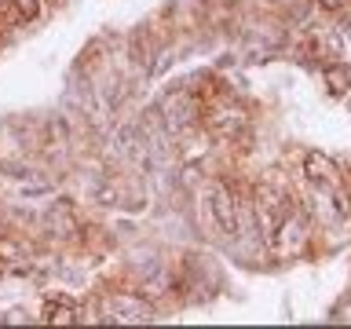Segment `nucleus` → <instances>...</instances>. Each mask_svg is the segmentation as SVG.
Returning <instances> with one entry per match:
<instances>
[{"label":"nucleus","mask_w":351,"mask_h":329,"mask_svg":"<svg viewBox=\"0 0 351 329\" xmlns=\"http://www.w3.org/2000/svg\"><path fill=\"white\" fill-rule=\"evenodd\" d=\"M44 15V0H8L4 4V19L8 26H29Z\"/></svg>","instance_id":"8"},{"label":"nucleus","mask_w":351,"mask_h":329,"mask_svg":"<svg viewBox=\"0 0 351 329\" xmlns=\"http://www.w3.org/2000/svg\"><path fill=\"white\" fill-rule=\"evenodd\" d=\"M245 110H241L234 99H213V103L202 106V125L208 136L216 139H234L241 128H245Z\"/></svg>","instance_id":"2"},{"label":"nucleus","mask_w":351,"mask_h":329,"mask_svg":"<svg viewBox=\"0 0 351 329\" xmlns=\"http://www.w3.org/2000/svg\"><path fill=\"white\" fill-rule=\"evenodd\" d=\"M40 322L70 326V322H81V311H77V304L70 300V296H48V300L40 304Z\"/></svg>","instance_id":"7"},{"label":"nucleus","mask_w":351,"mask_h":329,"mask_svg":"<svg viewBox=\"0 0 351 329\" xmlns=\"http://www.w3.org/2000/svg\"><path fill=\"white\" fill-rule=\"evenodd\" d=\"M351 4V0H318V8H322V11H344Z\"/></svg>","instance_id":"11"},{"label":"nucleus","mask_w":351,"mask_h":329,"mask_svg":"<svg viewBox=\"0 0 351 329\" xmlns=\"http://www.w3.org/2000/svg\"><path fill=\"white\" fill-rule=\"evenodd\" d=\"M304 234H307V219H304V216H296L293 208H289V212L282 216L278 230H274V234H271L267 241L274 245V252H278V256H293V252L300 249Z\"/></svg>","instance_id":"6"},{"label":"nucleus","mask_w":351,"mask_h":329,"mask_svg":"<svg viewBox=\"0 0 351 329\" xmlns=\"http://www.w3.org/2000/svg\"><path fill=\"white\" fill-rule=\"evenodd\" d=\"M326 92L329 95H348V88H351V66L344 62H326Z\"/></svg>","instance_id":"10"},{"label":"nucleus","mask_w":351,"mask_h":329,"mask_svg":"<svg viewBox=\"0 0 351 329\" xmlns=\"http://www.w3.org/2000/svg\"><path fill=\"white\" fill-rule=\"evenodd\" d=\"M304 180L315 183V186H322V191H326V186H333V191L344 186V175H340L337 161L326 158V154H318V150H307L304 154Z\"/></svg>","instance_id":"5"},{"label":"nucleus","mask_w":351,"mask_h":329,"mask_svg":"<svg viewBox=\"0 0 351 329\" xmlns=\"http://www.w3.org/2000/svg\"><path fill=\"white\" fill-rule=\"evenodd\" d=\"M252 208H256V223H260V234L271 238L278 230L282 216L289 212V202L274 191V186H256V197H252Z\"/></svg>","instance_id":"4"},{"label":"nucleus","mask_w":351,"mask_h":329,"mask_svg":"<svg viewBox=\"0 0 351 329\" xmlns=\"http://www.w3.org/2000/svg\"><path fill=\"white\" fill-rule=\"evenodd\" d=\"M29 256H33V249H29L26 238L0 234V263H22V260H29Z\"/></svg>","instance_id":"9"},{"label":"nucleus","mask_w":351,"mask_h":329,"mask_svg":"<svg viewBox=\"0 0 351 329\" xmlns=\"http://www.w3.org/2000/svg\"><path fill=\"white\" fill-rule=\"evenodd\" d=\"M205 205H208V219L216 223L219 234H238V230H241L238 194H234V186H230V183L208 180V186H205Z\"/></svg>","instance_id":"1"},{"label":"nucleus","mask_w":351,"mask_h":329,"mask_svg":"<svg viewBox=\"0 0 351 329\" xmlns=\"http://www.w3.org/2000/svg\"><path fill=\"white\" fill-rule=\"evenodd\" d=\"M103 315L110 322H154V304H147L139 293L110 289L103 296Z\"/></svg>","instance_id":"3"}]
</instances>
